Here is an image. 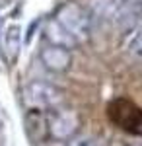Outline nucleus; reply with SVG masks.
I'll return each instance as SVG.
<instances>
[{"instance_id":"f257e3e1","label":"nucleus","mask_w":142,"mask_h":146,"mask_svg":"<svg viewBox=\"0 0 142 146\" xmlns=\"http://www.w3.org/2000/svg\"><path fill=\"white\" fill-rule=\"evenodd\" d=\"M107 119L123 133L142 138V107L129 98H115L107 103Z\"/></svg>"},{"instance_id":"f03ea898","label":"nucleus","mask_w":142,"mask_h":146,"mask_svg":"<svg viewBox=\"0 0 142 146\" xmlns=\"http://www.w3.org/2000/svg\"><path fill=\"white\" fill-rule=\"evenodd\" d=\"M58 25L64 29L68 35H86L90 27L86 12L78 4H68L58 12Z\"/></svg>"},{"instance_id":"7ed1b4c3","label":"nucleus","mask_w":142,"mask_h":146,"mask_svg":"<svg viewBox=\"0 0 142 146\" xmlns=\"http://www.w3.org/2000/svg\"><path fill=\"white\" fill-rule=\"evenodd\" d=\"M49 133H53L56 138H66L78 129V117L74 111H58L49 115L47 121Z\"/></svg>"},{"instance_id":"20e7f679","label":"nucleus","mask_w":142,"mask_h":146,"mask_svg":"<svg viewBox=\"0 0 142 146\" xmlns=\"http://www.w3.org/2000/svg\"><path fill=\"white\" fill-rule=\"evenodd\" d=\"M29 94L31 96H27V100H31V103L37 109L39 107H49V105L53 107L56 101L60 100L58 92L51 86H45V84H33L29 88Z\"/></svg>"},{"instance_id":"39448f33","label":"nucleus","mask_w":142,"mask_h":146,"mask_svg":"<svg viewBox=\"0 0 142 146\" xmlns=\"http://www.w3.org/2000/svg\"><path fill=\"white\" fill-rule=\"evenodd\" d=\"M41 58H43L45 64L49 68H53V70H64L70 64V56H68V53L62 47H49V49H45Z\"/></svg>"},{"instance_id":"423d86ee","label":"nucleus","mask_w":142,"mask_h":146,"mask_svg":"<svg viewBox=\"0 0 142 146\" xmlns=\"http://www.w3.org/2000/svg\"><path fill=\"white\" fill-rule=\"evenodd\" d=\"M127 51H129V55L132 58H136V60H142V22L136 23L134 27H132L129 35H127Z\"/></svg>"},{"instance_id":"0eeeda50","label":"nucleus","mask_w":142,"mask_h":146,"mask_svg":"<svg viewBox=\"0 0 142 146\" xmlns=\"http://www.w3.org/2000/svg\"><path fill=\"white\" fill-rule=\"evenodd\" d=\"M68 146H96V144H94V140L88 138V136H78V138H74Z\"/></svg>"},{"instance_id":"6e6552de","label":"nucleus","mask_w":142,"mask_h":146,"mask_svg":"<svg viewBox=\"0 0 142 146\" xmlns=\"http://www.w3.org/2000/svg\"><path fill=\"white\" fill-rule=\"evenodd\" d=\"M111 146H127L125 142H115V144H111Z\"/></svg>"}]
</instances>
